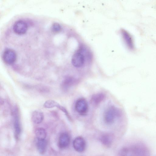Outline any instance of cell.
Listing matches in <instances>:
<instances>
[{"label":"cell","instance_id":"cell-1","mask_svg":"<svg viewBox=\"0 0 156 156\" xmlns=\"http://www.w3.org/2000/svg\"><path fill=\"white\" fill-rule=\"evenodd\" d=\"M150 151L143 142L135 140L129 145L122 149L120 154L122 155L147 156L149 155Z\"/></svg>","mask_w":156,"mask_h":156},{"label":"cell","instance_id":"cell-2","mask_svg":"<svg viewBox=\"0 0 156 156\" xmlns=\"http://www.w3.org/2000/svg\"><path fill=\"white\" fill-rule=\"evenodd\" d=\"M120 115L121 112L118 108L113 105L109 106L104 112V122L107 125H111L114 123Z\"/></svg>","mask_w":156,"mask_h":156},{"label":"cell","instance_id":"cell-3","mask_svg":"<svg viewBox=\"0 0 156 156\" xmlns=\"http://www.w3.org/2000/svg\"><path fill=\"white\" fill-rule=\"evenodd\" d=\"M83 49L81 48L76 52L72 57L71 62L75 67L79 68L82 66L85 62V56Z\"/></svg>","mask_w":156,"mask_h":156},{"label":"cell","instance_id":"cell-4","mask_svg":"<svg viewBox=\"0 0 156 156\" xmlns=\"http://www.w3.org/2000/svg\"><path fill=\"white\" fill-rule=\"evenodd\" d=\"M75 109L79 114H86L88 109V104L86 100L83 98H80L77 99L75 103Z\"/></svg>","mask_w":156,"mask_h":156},{"label":"cell","instance_id":"cell-5","mask_svg":"<svg viewBox=\"0 0 156 156\" xmlns=\"http://www.w3.org/2000/svg\"><path fill=\"white\" fill-rule=\"evenodd\" d=\"M14 118V128L15 136L16 140H18L21 132V127L20 123L18 110L16 108L14 109L13 112Z\"/></svg>","mask_w":156,"mask_h":156},{"label":"cell","instance_id":"cell-6","mask_svg":"<svg viewBox=\"0 0 156 156\" xmlns=\"http://www.w3.org/2000/svg\"><path fill=\"white\" fill-rule=\"evenodd\" d=\"M2 58L6 63L9 65L13 64L16 59V53L12 49H7L3 54Z\"/></svg>","mask_w":156,"mask_h":156},{"label":"cell","instance_id":"cell-7","mask_svg":"<svg viewBox=\"0 0 156 156\" xmlns=\"http://www.w3.org/2000/svg\"><path fill=\"white\" fill-rule=\"evenodd\" d=\"M28 26L27 23L22 20L16 21L14 24L13 29L14 32L17 34L22 35L27 32Z\"/></svg>","mask_w":156,"mask_h":156},{"label":"cell","instance_id":"cell-8","mask_svg":"<svg viewBox=\"0 0 156 156\" xmlns=\"http://www.w3.org/2000/svg\"><path fill=\"white\" fill-rule=\"evenodd\" d=\"M73 146L77 152L81 153L83 152L86 147V143L84 138L80 136L76 137L73 142Z\"/></svg>","mask_w":156,"mask_h":156},{"label":"cell","instance_id":"cell-9","mask_svg":"<svg viewBox=\"0 0 156 156\" xmlns=\"http://www.w3.org/2000/svg\"><path fill=\"white\" fill-rule=\"evenodd\" d=\"M70 141L69 135L67 133H62L60 135L58 140V146L61 149H65L69 145Z\"/></svg>","mask_w":156,"mask_h":156},{"label":"cell","instance_id":"cell-10","mask_svg":"<svg viewBox=\"0 0 156 156\" xmlns=\"http://www.w3.org/2000/svg\"><path fill=\"white\" fill-rule=\"evenodd\" d=\"M122 36L127 47L130 50L134 48V44L131 36L126 31L122 30L121 31Z\"/></svg>","mask_w":156,"mask_h":156},{"label":"cell","instance_id":"cell-11","mask_svg":"<svg viewBox=\"0 0 156 156\" xmlns=\"http://www.w3.org/2000/svg\"><path fill=\"white\" fill-rule=\"evenodd\" d=\"M113 136L109 133H105L102 135L100 138L101 143L106 147H110L113 142Z\"/></svg>","mask_w":156,"mask_h":156},{"label":"cell","instance_id":"cell-12","mask_svg":"<svg viewBox=\"0 0 156 156\" xmlns=\"http://www.w3.org/2000/svg\"><path fill=\"white\" fill-rule=\"evenodd\" d=\"M37 151L41 154H44L47 148L48 142L45 139H37L36 143Z\"/></svg>","mask_w":156,"mask_h":156},{"label":"cell","instance_id":"cell-13","mask_svg":"<svg viewBox=\"0 0 156 156\" xmlns=\"http://www.w3.org/2000/svg\"><path fill=\"white\" fill-rule=\"evenodd\" d=\"M105 95L103 93H98L93 95L90 99L91 103L94 105L101 103L105 98Z\"/></svg>","mask_w":156,"mask_h":156},{"label":"cell","instance_id":"cell-14","mask_svg":"<svg viewBox=\"0 0 156 156\" xmlns=\"http://www.w3.org/2000/svg\"><path fill=\"white\" fill-rule=\"evenodd\" d=\"M76 80L73 77L70 76L66 77L63 81L62 84V89L67 90L76 84Z\"/></svg>","mask_w":156,"mask_h":156},{"label":"cell","instance_id":"cell-15","mask_svg":"<svg viewBox=\"0 0 156 156\" xmlns=\"http://www.w3.org/2000/svg\"><path fill=\"white\" fill-rule=\"evenodd\" d=\"M44 115L43 113L39 110H35L32 114L31 119L33 122L36 124L41 123L43 121Z\"/></svg>","mask_w":156,"mask_h":156},{"label":"cell","instance_id":"cell-16","mask_svg":"<svg viewBox=\"0 0 156 156\" xmlns=\"http://www.w3.org/2000/svg\"><path fill=\"white\" fill-rule=\"evenodd\" d=\"M35 133L37 139H45L47 136V132L46 130L42 127L36 128L35 131Z\"/></svg>","mask_w":156,"mask_h":156},{"label":"cell","instance_id":"cell-17","mask_svg":"<svg viewBox=\"0 0 156 156\" xmlns=\"http://www.w3.org/2000/svg\"><path fill=\"white\" fill-rule=\"evenodd\" d=\"M58 104L59 103L54 100H48L44 102L43 106L45 108H50L55 107H57Z\"/></svg>","mask_w":156,"mask_h":156},{"label":"cell","instance_id":"cell-18","mask_svg":"<svg viewBox=\"0 0 156 156\" xmlns=\"http://www.w3.org/2000/svg\"><path fill=\"white\" fill-rule=\"evenodd\" d=\"M61 29V27L59 24L57 23H55L52 26V30L55 33L60 32Z\"/></svg>","mask_w":156,"mask_h":156},{"label":"cell","instance_id":"cell-19","mask_svg":"<svg viewBox=\"0 0 156 156\" xmlns=\"http://www.w3.org/2000/svg\"><path fill=\"white\" fill-rule=\"evenodd\" d=\"M58 108L65 114L66 115L69 120H72L71 117H70L68 112L65 107L59 105Z\"/></svg>","mask_w":156,"mask_h":156}]
</instances>
